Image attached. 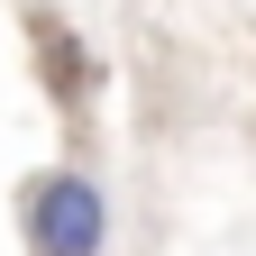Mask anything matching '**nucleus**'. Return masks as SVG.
I'll use <instances>...</instances> for the list:
<instances>
[{
  "label": "nucleus",
  "mask_w": 256,
  "mask_h": 256,
  "mask_svg": "<svg viewBox=\"0 0 256 256\" xmlns=\"http://www.w3.org/2000/svg\"><path fill=\"white\" fill-rule=\"evenodd\" d=\"M46 74H55V92H74V82H82V55H74V28H46Z\"/></svg>",
  "instance_id": "f03ea898"
},
{
  "label": "nucleus",
  "mask_w": 256,
  "mask_h": 256,
  "mask_svg": "<svg viewBox=\"0 0 256 256\" xmlns=\"http://www.w3.org/2000/svg\"><path fill=\"white\" fill-rule=\"evenodd\" d=\"M18 229L28 256H110V192L74 165H46L18 192Z\"/></svg>",
  "instance_id": "f257e3e1"
}]
</instances>
